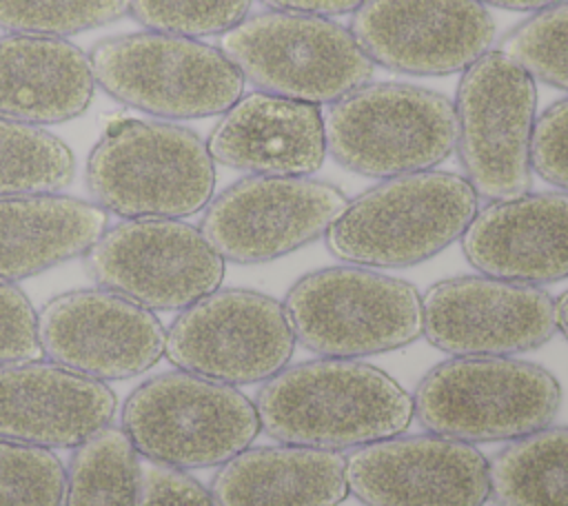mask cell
I'll use <instances>...</instances> for the list:
<instances>
[{"label":"cell","mask_w":568,"mask_h":506,"mask_svg":"<svg viewBox=\"0 0 568 506\" xmlns=\"http://www.w3.org/2000/svg\"><path fill=\"white\" fill-rule=\"evenodd\" d=\"M284 311L295 342L322 357L395 351L424 331L422 295L410 282L355 264L302 275L288 289Z\"/></svg>","instance_id":"6"},{"label":"cell","mask_w":568,"mask_h":506,"mask_svg":"<svg viewBox=\"0 0 568 506\" xmlns=\"http://www.w3.org/2000/svg\"><path fill=\"white\" fill-rule=\"evenodd\" d=\"M129 11V0H0V29L67 38L104 27Z\"/></svg>","instance_id":"28"},{"label":"cell","mask_w":568,"mask_h":506,"mask_svg":"<svg viewBox=\"0 0 568 506\" xmlns=\"http://www.w3.org/2000/svg\"><path fill=\"white\" fill-rule=\"evenodd\" d=\"M67 468L40 446L0 439V506H62Z\"/></svg>","instance_id":"29"},{"label":"cell","mask_w":568,"mask_h":506,"mask_svg":"<svg viewBox=\"0 0 568 506\" xmlns=\"http://www.w3.org/2000/svg\"><path fill=\"white\" fill-rule=\"evenodd\" d=\"M417 422L459 442H504L550 426L561 406L557 377L515 357H453L433 366L413 395Z\"/></svg>","instance_id":"4"},{"label":"cell","mask_w":568,"mask_h":506,"mask_svg":"<svg viewBox=\"0 0 568 506\" xmlns=\"http://www.w3.org/2000/svg\"><path fill=\"white\" fill-rule=\"evenodd\" d=\"M206 149L213 162L253 175H311L326 158L324 115L317 104L255 91L224 111Z\"/></svg>","instance_id":"20"},{"label":"cell","mask_w":568,"mask_h":506,"mask_svg":"<svg viewBox=\"0 0 568 506\" xmlns=\"http://www.w3.org/2000/svg\"><path fill=\"white\" fill-rule=\"evenodd\" d=\"M220 51L260 91L328 104L368 84L373 62L351 29L320 16L264 11L222 33Z\"/></svg>","instance_id":"9"},{"label":"cell","mask_w":568,"mask_h":506,"mask_svg":"<svg viewBox=\"0 0 568 506\" xmlns=\"http://www.w3.org/2000/svg\"><path fill=\"white\" fill-rule=\"evenodd\" d=\"M555 315H557L559 331L568 340V289L559 295V300H555Z\"/></svg>","instance_id":"36"},{"label":"cell","mask_w":568,"mask_h":506,"mask_svg":"<svg viewBox=\"0 0 568 506\" xmlns=\"http://www.w3.org/2000/svg\"><path fill=\"white\" fill-rule=\"evenodd\" d=\"M75 158L58 135L0 118V198L58 193L71 184Z\"/></svg>","instance_id":"26"},{"label":"cell","mask_w":568,"mask_h":506,"mask_svg":"<svg viewBox=\"0 0 568 506\" xmlns=\"http://www.w3.org/2000/svg\"><path fill=\"white\" fill-rule=\"evenodd\" d=\"M530 164L541 180L568 189V98L552 102L535 120Z\"/></svg>","instance_id":"32"},{"label":"cell","mask_w":568,"mask_h":506,"mask_svg":"<svg viewBox=\"0 0 568 506\" xmlns=\"http://www.w3.org/2000/svg\"><path fill=\"white\" fill-rule=\"evenodd\" d=\"M106 220L95 202L62 193L0 198V280H27L87 255Z\"/></svg>","instance_id":"23"},{"label":"cell","mask_w":568,"mask_h":506,"mask_svg":"<svg viewBox=\"0 0 568 506\" xmlns=\"http://www.w3.org/2000/svg\"><path fill=\"white\" fill-rule=\"evenodd\" d=\"M346 195L308 175H248L206 204L200 231L222 260L257 264L326 235Z\"/></svg>","instance_id":"13"},{"label":"cell","mask_w":568,"mask_h":506,"mask_svg":"<svg viewBox=\"0 0 568 506\" xmlns=\"http://www.w3.org/2000/svg\"><path fill=\"white\" fill-rule=\"evenodd\" d=\"M95 204L126 220H180L213 198L215 162L191 129L155 120H120L87 160Z\"/></svg>","instance_id":"3"},{"label":"cell","mask_w":568,"mask_h":506,"mask_svg":"<svg viewBox=\"0 0 568 506\" xmlns=\"http://www.w3.org/2000/svg\"><path fill=\"white\" fill-rule=\"evenodd\" d=\"M481 4H493L499 9H510V11H539L544 7H550L559 0H477Z\"/></svg>","instance_id":"35"},{"label":"cell","mask_w":568,"mask_h":506,"mask_svg":"<svg viewBox=\"0 0 568 506\" xmlns=\"http://www.w3.org/2000/svg\"><path fill=\"white\" fill-rule=\"evenodd\" d=\"M38 337L53 364L100 382L142 375L160 362L166 344L153 311L106 289L51 297L38 313Z\"/></svg>","instance_id":"15"},{"label":"cell","mask_w":568,"mask_h":506,"mask_svg":"<svg viewBox=\"0 0 568 506\" xmlns=\"http://www.w3.org/2000/svg\"><path fill=\"white\" fill-rule=\"evenodd\" d=\"M426 340L455 357H510L544 346L557 331L555 300L541 286L462 275L422 295Z\"/></svg>","instance_id":"14"},{"label":"cell","mask_w":568,"mask_h":506,"mask_svg":"<svg viewBox=\"0 0 568 506\" xmlns=\"http://www.w3.org/2000/svg\"><path fill=\"white\" fill-rule=\"evenodd\" d=\"M326 151L366 178L430 171L455 149L453 102L404 82L364 84L333 102L324 118Z\"/></svg>","instance_id":"8"},{"label":"cell","mask_w":568,"mask_h":506,"mask_svg":"<svg viewBox=\"0 0 568 506\" xmlns=\"http://www.w3.org/2000/svg\"><path fill=\"white\" fill-rule=\"evenodd\" d=\"M42 355L31 300L13 282L0 280V366L38 362Z\"/></svg>","instance_id":"31"},{"label":"cell","mask_w":568,"mask_h":506,"mask_svg":"<svg viewBox=\"0 0 568 506\" xmlns=\"http://www.w3.org/2000/svg\"><path fill=\"white\" fill-rule=\"evenodd\" d=\"M346 482L364 506H484L488 459L442 435L388 437L346 457Z\"/></svg>","instance_id":"17"},{"label":"cell","mask_w":568,"mask_h":506,"mask_svg":"<svg viewBox=\"0 0 568 506\" xmlns=\"http://www.w3.org/2000/svg\"><path fill=\"white\" fill-rule=\"evenodd\" d=\"M477 209L479 195L462 175L433 169L395 175L344 206L326 246L355 266H413L459 240Z\"/></svg>","instance_id":"2"},{"label":"cell","mask_w":568,"mask_h":506,"mask_svg":"<svg viewBox=\"0 0 568 506\" xmlns=\"http://www.w3.org/2000/svg\"><path fill=\"white\" fill-rule=\"evenodd\" d=\"M217 506H337L348 495L346 457L311 446L244 448L213 475Z\"/></svg>","instance_id":"22"},{"label":"cell","mask_w":568,"mask_h":506,"mask_svg":"<svg viewBox=\"0 0 568 506\" xmlns=\"http://www.w3.org/2000/svg\"><path fill=\"white\" fill-rule=\"evenodd\" d=\"M260 428L280 444L357 448L402 435L413 397L373 364L322 357L284 366L257 391Z\"/></svg>","instance_id":"1"},{"label":"cell","mask_w":568,"mask_h":506,"mask_svg":"<svg viewBox=\"0 0 568 506\" xmlns=\"http://www.w3.org/2000/svg\"><path fill=\"white\" fill-rule=\"evenodd\" d=\"M497 506H568V426L513 439L488 462Z\"/></svg>","instance_id":"24"},{"label":"cell","mask_w":568,"mask_h":506,"mask_svg":"<svg viewBox=\"0 0 568 506\" xmlns=\"http://www.w3.org/2000/svg\"><path fill=\"white\" fill-rule=\"evenodd\" d=\"M95 80L89 55L64 38L0 36V118L58 124L87 111Z\"/></svg>","instance_id":"21"},{"label":"cell","mask_w":568,"mask_h":506,"mask_svg":"<svg viewBox=\"0 0 568 506\" xmlns=\"http://www.w3.org/2000/svg\"><path fill=\"white\" fill-rule=\"evenodd\" d=\"M351 33L373 64L448 75L490 51L495 20L477 0H366L353 13Z\"/></svg>","instance_id":"16"},{"label":"cell","mask_w":568,"mask_h":506,"mask_svg":"<svg viewBox=\"0 0 568 506\" xmlns=\"http://www.w3.org/2000/svg\"><path fill=\"white\" fill-rule=\"evenodd\" d=\"M115 408L118 397L104 382L53 362L0 366V439L78 448L111 426Z\"/></svg>","instance_id":"18"},{"label":"cell","mask_w":568,"mask_h":506,"mask_svg":"<svg viewBox=\"0 0 568 506\" xmlns=\"http://www.w3.org/2000/svg\"><path fill=\"white\" fill-rule=\"evenodd\" d=\"M91 280L149 311H182L220 289L224 260L182 220H124L87 253Z\"/></svg>","instance_id":"12"},{"label":"cell","mask_w":568,"mask_h":506,"mask_svg":"<svg viewBox=\"0 0 568 506\" xmlns=\"http://www.w3.org/2000/svg\"><path fill=\"white\" fill-rule=\"evenodd\" d=\"M453 109L455 149L475 193L490 202L528 193L535 78L499 49L488 51L462 71Z\"/></svg>","instance_id":"10"},{"label":"cell","mask_w":568,"mask_h":506,"mask_svg":"<svg viewBox=\"0 0 568 506\" xmlns=\"http://www.w3.org/2000/svg\"><path fill=\"white\" fill-rule=\"evenodd\" d=\"M535 82L568 91V0L535 11L499 44Z\"/></svg>","instance_id":"27"},{"label":"cell","mask_w":568,"mask_h":506,"mask_svg":"<svg viewBox=\"0 0 568 506\" xmlns=\"http://www.w3.org/2000/svg\"><path fill=\"white\" fill-rule=\"evenodd\" d=\"M91 71L118 102L158 118L191 120L220 115L244 91V75L206 42L140 31L115 36L91 49Z\"/></svg>","instance_id":"7"},{"label":"cell","mask_w":568,"mask_h":506,"mask_svg":"<svg viewBox=\"0 0 568 506\" xmlns=\"http://www.w3.org/2000/svg\"><path fill=\"white\" fill-rule=\"evenodd\" d=\"M293 351L284 304L251 289H217L182 308L164 344L175 368L229 386L266 382Z\"/></svg>","instance_id":"11"},{"label":"cell","mask_w":568,"mask_h":506,"mask_svg":"<svg viewBox=\"0 0 568 506\" xmlns=\"http://www.w3.org/2000/svg\"><path fill=\"white\" fill-rule=\"evenodd\" d=\"M140 455L122 428L106 426L73 448L62 506H140Z\"/></svg>","instance_id":"25"},{"label":"cell","mask_w":568,"mask_h":506,"mask_svg":"<svg viewBox=\"0 0 568 506\" xmlns=\"http://www.w3.org/2000/svg\"><path fill=\"white\" fill-rule=\"evenodd\" d=\"M140 506H217L213 493L180 468L151 464L142 468Z\"/></svg>","instance_id":"33"},{"label":"cell","mask_w":568,"mask_h":506,"mask_svg":"<svg viewBox=\"0 0 568 506\" xmlns=\"http://www.w3.org/2000/svg\"><path fill=\"white\" fill-rule=\"evenodd\" d=\"M253 0H129V13L151 31L182 38L222 36L240 24Z\"/></svg>","instance_id":"30"},{"label":"cell","mask_w":568,"mask_h":506,"mask_svg":"<svg viewBox=\"0 0 568 506\" xmlns=\"http://www.w3.org/2000/svg\"><path fill=\"white\" fill-rule=\"evenodd\" d=\"M462 251L484 275L552 284L568 277V193H524L477 209Z\"/></svg>","instance_id":"19"},{"label":"cell","mask_w":568,"mask_h":506,"mask_svg":"<svg viewBox=\"0 0 568 506\" xmlns=\"http://www.w3.org/2000/svg\"><path fill=\"white\" fill-rule=\"evenodd\" d=\"M122 431L151 464L186 470L222 466L248 448L260 417L235 386L178 368L142 382L124 399Z\"/></svg>","instance_id":"5"},{"label":"cell","mask_w":568,"mask_h":506,"mask_svg":"<svg viewBox=\"0 0 568 506\" xmlns=\"http://www.w3.org/2000/svg\"><path fill=\"white\" fill-rule=\"evenodd\" d=\"M260 2L271 7L273 11L328 18V16L355 13L366 0H260Z\"/></svg>","instance_id":"34"}]
</instances>
